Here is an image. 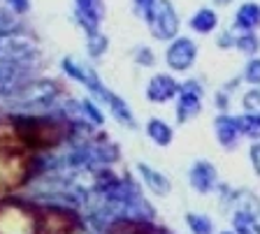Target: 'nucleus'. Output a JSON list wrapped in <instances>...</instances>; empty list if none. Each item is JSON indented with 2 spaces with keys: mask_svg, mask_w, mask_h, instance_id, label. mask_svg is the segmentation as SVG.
<instances>
[{
  "mask_svg": "<svg viewBox=\"0 0 260 234\" xmlns=\"http://www.w3.org/2000/svg\"><path fill=\"white\" fill-rule=\"evenodd\" d=\"M12 107L19 111H30V114H42L49 111L56 102V86L49 82H40L38 86H26L19 95H14Z\"/></svg>",
  "mask_w": 260,
  "mask_h": 234,
  "instance_id": "f03ea898",
  "label": "nucleus"
},
{
  "mask_svg": "<svg viewBox=\"0 0 260 234\" xmlns=\"http://www.w3.org/2000/svg\"><path fill=\"white\" fill-rule=\"evenodd\" d=\"M249 79H251V82H260V60L251 63V67H249Z\"/></svg>",
  "mask_w": 260,
  "mask_h": 234,
  "instance_id": "aec40b11",
  "label": "nucleus"
},
{
  "mask_svg": "<svg viewBox=\"0 0 260 234\" xmlns=\"http://www.w3.org/2000/svg\"><path fill=\"white\" fill-rule=\"evenodd\" d=\"M140 167V174L144 176V181H146V185L151 188L156 195H168L170 192V181L165 179L162 174H158L156 169H151V167H146V165H137Z\"/></svg>",
  "mask_w": 260,
  "mask_h": 234,
  "instance_id": "1a4fd4ad",
  "label": "nucleus"
},
{
  "mask_svg": "<svg viewBox=\"0 0 260 234\" xmlns=\"http://www.w3.org/2000/svg\"><path fill=\"white\" fill-rule=\"evenodd\" d=\"M251 160H253V165H255V172L260 174V144H255V146L251 148Z\"/></svg>",
  "mask_w": 260,
  "mask_h": 234,
  "instance_id": "412c9836",
  "label": "nucleus"
},
{
  "mask_svg": "<svg viewBox=\"0 0 260 234\" xmlns=\"http://www.w3.org/2000/svg\"><path fill=\"white\" fill-rule=\"evenodd\" d=\"M95 3L98 0H79V10H81V14H84V19H95L98 17V12L93 10L95 7Z\"/></svg>",
  "mask_w": 260,
  "mask_h": 234,
  "instance_id": "a211bd4d",
  "label": "nucleus"
},
{
  "mask_svg": "<svg viewBox=\"0 0 260 234\" xmlns=\"http://www.w3.org/2000/svg\"><path fill=\"white\" fill-rule=\"evenodd\" d=\"M146 132H149V137H151L156 144H160V146H168V144L172 142V130H170V126L162 123V121H158V119L149 121Z\"/></svg>",
  "mask_w": 260,
  "mask_h": 234,
  "instance_id": "9d476101",
  "label": "nucleus"
},
{
  "mask_svg": "<svg viewBox=\"0 0 260 234\" xmlns=\"http://www.w3.org/2000/svg\"><path fill=\"white\" fill-rule=\"evenodd\" d=\"M258 19H260V12L253 5L242 7V12H239V26H253Z\"/></svg>",
  "mask_w": 260,
  "mask_h": 234,
  "instance_id": "dca6fc26",
  "label": "nucleus"
},
{
  "mask_svg": "<svg viewBox=\"0 0 260 234\" xmlns=\"http://www.w3.org/2000/svg\"><path fill=\"white\" fill-rule=\"evenodd\" d=\"M28 86V70L16 63H0V98L19 95Z\"/></svg>",
  "mask_w": 260,
  "mask_h": 234,
  "instance_id": "7ed1b4c3",
  "label": "nucleus"
},
{
  "mask_svg": "<svg viewBox=\"0 0 260 234\" xmlns=\"http://www.w3.org/2000/svg\"><path fill=\"white\" fill-rule=\"evenodd\" d=\"M10 3H12V5H14L16 7V10H26V7H28V3H26V0H10Z\"/></svg>",
  "mask_w": 260,
  "mask_h": 234,
  "instance_id": "5701e85b",
  "label": "nucleus"
},
{
  "mask_svg": "<svg viewBox=\"0 0 260 234\" xmlns=\"http://www.w3.org/2000/svg\"><path fill=\"white\" fill-rule=\"evenodd\" d=\"M188 227L195 234H211V223L207 216H198V213H188Z\"/></svg>",
  "mask_w": 260,
  "mask_h": 234,
  "instance_id": "2eb2a0df",
  "label": "nucleus"
},
{
  "mask_svg": "<svg viewBox=\"0 0 260 234\" xmlns=\"http://www.w3.org/2000/svg\"><path fill=\"white\" fill-rule=\"evenodd\" d=\"M235 229H237L239 234H260V223L251 213L242 211L235 216Z\"/></svg>",
  "mask_w": 260,
  "mask_h": 234,
  "instance_id": "f8f14e48",
  "label": "nucleus"
},
{
  "mask_svg": "<svg viewBox=\"0 0 260 234\" xmlns=\"http://www.w3.org/2000/svg\"><path fill=\"white\" fill-rule=\"evenodd\" d=\"M193 54H195L193 44L186 42V40H179V42L174 44L172 49H170L168 63H170L172 67H177V70H186V67L193 63Z\"/></svg>",
  "mask_w": 260,
  "mask_h": 234,
  "instance_id": "0eeeda50",
  "label": "nucleus"
},
{
  "mask_svg": "<svg viewBox=\"0 0 260 234\" xmlns=\"http://www.w3.org/2000/svg\"><path fill=\"white\" fill-rule=\"evenodd\" d=\"M14 128L19 139L30 148H51L63 139V128L47 119H35V116L16 119Z\"/></svg>",
  "mask_w": 260,
  "mask_h": 234,
  "instance_id": "f257e3e1",
  "label": "nucleus"
},
{
  "mask_svg": "<svg viewBox=\"0 0 260 234\" xmlns=\"http://www.w3.org/2000/svg\"><path fill=\"white\" fill-rule=\"evenodd\" d=\"M200 109V102H198V95H190V93H184L181 98V104H179V121H186L190 116L198 114Z\"/></svg>",
  "mask_w": 260,
  "mask_h": 234,
  "instance_id": "ddd939ff",
  "label": "nucleus"
},
{
  "mask_svg": "<svg viewBox=\"0 0 260 234\" xmlns=\"http://www.w3.org/2000/svg\"><path fill=\"white\" fill-rule=\"evenodd\" d=\"M153 225L149 220H142V218H116L112 225L107 227V234H151Z\"/></svg>",
  "mask_w": 260,
  "mask_h": 234,
  "instance_id": "39448f33",
  "label": "nucleus"
},
{
  "mask_svg": "<svg viewBox=\"0 0 260 234\" xmlns=\"http://www.w3.org/2000/svg\"><path fill=\"white\" fill-rule=\"evenodd\" d=\"M216 128H218V142L225 144V146H233L235 139H237V135H239L237 121H233V119H218Z\"/></svg>",
  "mask_w": 260,
  "mask_h": 234,
  "instance_id": "9b49d317",
  "label": "nucleus"
},
{
  "mask_svg": "<svg viewBox=\"0 0 260 234\" xmlns=\"http://www.w3.org/2000/svg\"><path fill=\"white\" fill-rule=\"evenodd\" d=\"M225 234H230V232H225Z\"/></svg>",
  "mask_w": 260,
  "mask_h": 234,
  "instance_id": "b1692460",
  "label": "nucleus"
},
{
  "mask_svg": "<svg viewBox=\"0 0 260 234\" xmlns=\"http://www.w3.org/2000/svg\"><path fill=\"white\" fill-rule=\"evenodd\" d=\"M84 107H86L88 116H91V119H93V121H95V123H103V116L98 114V109H95V107H93V104H91V102H84Z\"/></svg>",
  "mask_w": 260,
  "mask_h": 234,
  "instance_id": "4be33fe9",
  "label": "nucleus"
},
{
  "mask_svg": "<svg viewBox=\"0 0 260 234\" xmlns=\"http://www.w3.org/2000/svg\"><path fill=\"white\" fill-rule=\"evenodd\" d=\"M239 126V132H244V135H251V137H258L260 135V119L258 116H244V119L237 121Z\"/></svg>",
  "mask_w": 260,
  "mask_h": 234,
  "instance_id": "4468645a",
  "label": "nucleus"
},
{
  "mask_svg": "<svg viewBox=\"0 0 260 234\" xmlns=\"http://www.w3.org/2000/svg\"><path fill=\"white\" fill-rule=\"evenodd\" d=\"M190 183H193L195 190H200V192L211 190L214 183H216V172H214V167H211L209 163H198L190 169Z\"/></svg>",
  "mask_w": 260,
  "mask_h": 234,
  "instance_id": "423d86ee",
  "label": "nucleus"
},
{
  "mask_svg": "<svg viewBox=\"0 0 260 234\" xmlns=\"http://www.w3.org/2000/svg\"><path fill=\"white\" fill-rule=\"evenodd\" d=\"M177 93V84L170 79V76H156L151 84H149V91H146V95H149V100H153V102H165V100H170Z\"/></svg>",
  "mask_w": 260,
  "mask_h": 234,
  "instance_id": "6e6552de",
  "label": "nucleus"
},
{
  "mask_svg": "<svg viewBox=\"0 0 260 234\" xmlns=\"http://www.w3.org/2000/svg\"><path fill=\"white\" fill-rule=\"evenodd\" d=\"M35 58V49L32 44L19 37H5L0 35V63H26V60Z\"/></svg>",
  "mask_w": 260,
  "mask_h": 234,
  "instance_id": "20e7f679",
  "label": "nucleus"
},
{
  "mask_svg": "<svg viewBox=\"0 0 260 234\" xmlns=\"http://www.w3.org/2000/svg\"><path fill=\"white\" fill-rule=\"evenodd\" d=\"M16 23H14V19L10 17V14H7V12H3L0 10V35L3 33H7V30H12V28H14Z\"/></svg>",
  "mask_w": 260,
  "mask_h": 234,
  "instance_id": "6ab92c4d",
  "label": "nucleus"
},
{
  "mask_svg": "<svg viewBox=\"0 0 260 234\" xmlns=\"http://www.w3.org/2000/svg\"><path fill=\"white\" fill-rule=\"evenodd\" d=\"M214 23H216V21H214V14H211V12H200V14H198V19L193 21V26L198 28V30H209Z\"/></svg>",
  "mask_w": 260,
  "mask_h": 234,
  "instance_id": "f3484780",
  "label": "nucleus"
}]
</instances>
